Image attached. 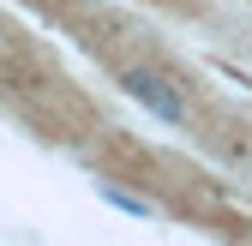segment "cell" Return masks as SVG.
<instances>
[{"instance_id":"6da1fadb","label":"cell","mask_w":252,"mask_h":246,"mask_svg":"<svg viewBox=\"0 0 252 246\" xmlns=\"http://www.w3.org/2000/svg\"><path fill=\"white\" fill-rule=\"evenodd\" d=\"M120 90H126V96H132L144 114H156L162 126H186V102H180V90H174L162 72L138 66V72H126V78H120Z\"/></svg>"},{"instance_id":"7a4b0ae2","label":"cell","mask_w":252,"mask_h":246,"mask_svg":"<svg viewBox=\"0 0 252 246\" xmlns=\"http://www.w3.org/2000/svg\"><path fill=\"white\" fill-rule=\"evenodd\" d=\"M102 204H114L120 216H138V222H150V216H156V204H150V198H138V192H120V186H108V180H102Z\"/></svg>"}]
</instances>
